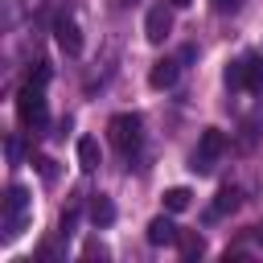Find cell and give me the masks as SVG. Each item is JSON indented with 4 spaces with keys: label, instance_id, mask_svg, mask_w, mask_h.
I'll use <instances>...</instances> for the list:
<instances>
[{
    "label": "cell",
    "instance_id": "6da1fadb",
    "mask_svg": "<svg viewBox=\"0 0 263 263\" xmlns=\"http://www.w3.org/2000/svg\"><path fill=\"white\" fill-rule=\"evenodd\" d=\"M25 222H29V189L8 185V193H4V242H12L25 230Z\"/></svg>",
    "mask_w": 263,
    "mask_h": 263
},
{
    "label": "cell",
    "instance_id": "7a4b0ae2",
    "mask_svg": "<svg viewBox=\"0 0 263 263\" xmlns=\"http://www.w3.org/2000/svg\"><path fill=\"white\" fill-rule=\"evenodd\" d=\"M41 90H45L41 82H25L21 95H16V119L25 127H41L45 123V95Z\"/></svg>",
    "mask_w": 263,
    "mask_h": 263
},
{
    "label": "cell",
    "instance_id": "3957f363",
    "mask_svg": "<svg viewBox=\"0 0 263 263\" xmlns=\"http://www.w3.org/2000/svg\"><path fill=\"white\" fill-rule=\"evenodd\" d=\"M222 148H226L222 132H218V127H205L201 140H197V148H193V156H189V168H193V173H210V168L218 164Z\"/></svg>",
    "mask_w": 263,
    "mask_h": 263
},
{
    "label": "cell",
    "instance_id": "277c9868",
    "mask_svg": "<svg viewBox=\"0 0 263 263\" xmlns=\"http://www.w3.org/2000/svg\"><path fill=\"white\" fill-rule=\"evenodd\" d=\"M140 115H132V111H123V115H115L111 123H107V136H111V144L119 148V152H132L136 144H140Z\"/></svg>",
    "mask_w": 263,
    "mask_h": 263
},
{
    "label": "cell",
    "instance_id": "5b68a950",
    "mask_svg": "<svg viewBox=\"0 0 263 263\" xmlns=\"http://www.w3.org/2000/svg\"><path fill=\"white\" fill-rule=\"evenodd\" d=\"M168 33H173V8H168V4H152L148 16H144V37H148L152 45H160Z\"/></svg>",
    "mask_w": 263,
    "mask_h": 263
},
{
    "label": "cell",
    "instance_id": "8992f818",
    "mask_svg": "<svg viewBox=\"0 0 263 263\" xmlns=\"http://www.w3.org/2000/svg\"><path fill=\"white\" fill-rule=\"evenodd\" d=\"M53 41H58L70 58H78V53H82V29H78L74 21H66V16L53 25Z\"/></svg>",
    "mask_w": 263,
    "mask_h": 263
},
{
    "label": "cell",
    "instance_id": "52a82bcc",
    "mask_svg": "<svg viewBox=\"0 0 263 263\" xmlns=\"http://www.w3.org/2000/svg\"><path fill=\"white\" fill-rule=\"evenodd\" d=\"M238 74H242V90H263V53H242Z\"/></svg>",
    "mask_w": 263,
    "mask_h": 263
},
{
    "label": "cell",
    "instance_id": "ba28073f",
    "mask_svg": "<svg viewBox=\"0 0 263 263\" xmlns=\"http://www.w3.org/2000/svg\"><path fill=\"white\" fill-rule=\"evenodd\" d=\"M148 242H152V247H173V242H181V230L173 226V218L160 214V218L148 222Z\"/></svg>",
    "mask_w": 263,
    "mask_h": 263
},
{
    "label": "cell",
    "instance_id": "9c48e42d",
    "mask_svg": "<svg viewBox=\"0 0 263 263\" xmlns=\"http://www.w3.org/2000/svg\"><path fill=\"white\" fill-rule=\"evenodd\" d=\"M173 82H177V62H173V58L152 62V70H148V86H152V90H168Z\"/></svg>",
    "mask_w": 263,
    "mask_h": 263
},
{
    "label": "cell",
    "instance_id": "30bf717a",
    "mask_svg": "<svg viewBox=\"0 0 263 263\" xmlns=\"http://www.w3.org/2000/svg\"><path fill=\"white\" fill-rule=\"evenodd\" d=\"M99 164H103L99 140H95V136H82V140H78V168H82V173H95Z\"/></svg>",
    "mask_w": 263,
    "mask_h": 263
},
{
    "label": "cell",
    "instance_id": "8fae6325",
    "mask_svg": "<svg viewBox=\"0 0 263 263\" xmlns=\"http://www.w3.org/2000/svg\"><path fill=\"white\" fill-rule=\"evenodd\" d=\"M90 222H95V226H111V222H115V205H111L107 193H95V197H90Z\"/></svg>",
    "mask_w": 263,
    "mask_h": 263
},
{
    "label": "cell",
    "instance_id": "7c38bea8",
    "mask_svg": "<svg viewBox=\"0 0 263 263\" xmlns=\"http://www.w3.org/2000/svg\"><path fill=\"white\" fill-rule=\"evenodd\" d=\"M230 210H238V189H234V185L218 189V197H214V205H210V218H222V214H230Z\"/></svg>",
    "mask_w": 263,
    "mask_h": 263
},
{
    "label": "cell",
    "instance_id": "4fadbf2b",
    "mask_svg": "<svg viewBox=\"0 0 263 263\" xmlns=\"http://www.w3.org/2000/svg\"><path fill=\"white\" fill-rule=\"evenodd\" d=\"M189 201H193V193H189L185 185H173V189H164V210H168V214H181V210H189Z\"/></svg>",
    "mask_w": 263,
    "mask_h": 263
},
{
    "label": "cell",
    "instance_id": "5bb4252c",
    "mask_svg": "<svg viewBox=\"0 0 263 263\" xmlns=\"http://www.w3.org/2000/svg\"><path fill=\"white\" fill-rule=\"evenodd\" d=\"M181 251H185V259H197V255L205 251V242H201V234H181Z\"/></svg>",
    "mask_w": 263,
    "mask_h": 263
},
{
    "label": "cell",
    "instance_id": "9a60e30c",
    "mask_svg": "<svg viewBox=\"0 0 263 263\" xmlns=\"http://www.w3.org/2000/svg\"><path fill=\"white\" fill-rule=\"evenodd\" d=\"M33 164H37V173H41V181H58V164H53L49 156H37Z\"/></svg>",
    "mask_w": 263,
    "mask_h": 263
},
{
    "label": "cell",
    "instance_id": "2e32d148",
    "mask_svg": "<svg viewBox=\"0 0 263 263\" xmlns=\"http://www.w3.org/2000/svg\"><path fill=\"white\" fill-rule=\"evenodd\" d=\"M226 86H230V90H238V86H242V74H238V62H230V66H226Z\"/></svg>",
    "mask_w": 263,
    "mask_h": 263
},
{
    "label": "cell",
    "instance_id": "e0dca14e",
    "mask_svg": "<svg viewBox=\"0 0 263 263\" xmlns=\"http://www.w3.org/2000/svg\"><path fill=\"white\" fill-rule=\"evenodd\" d=\"M29 82H41V86H45V82H49V66H45V62H37V70L29 74Z\"/></svg>",
    "mask_w": 263,
    "mask_h": 263
},
{
    "label": "cell",
    "instance_id": "ac0fdd59",
    "mask_svg": "<svg viewBox=\"0 0 263 263\" xmlns=\"http://www.w3.org/2000/svg\"><path fill=\"white\" fill-rule=\"evenodd\" d=\"M74 222H78V210L70 205V210L62 214V234H70V230H74Z\"/></svg>",
    "mask_w": 263,
    "mask_h": 263
},
{
    "label": "cell",
    "instance_id": "d6986e66",
    "mask_svg": "<svg viewBox=\"0 0 263 263\" xmlns=\"http://www.w3.org/2000/svg\"><path fill=\"white\" fill-rule=\"evenodd\" d=\"M82 255H86V259H95V255H99V259H107V247H103V242H86V247H82Z\"/></svg>",
    "mask_w": 263,
    "mask_h": 263
},
{
    "label": "cell",
    "instance_id": "ffe728a7",
    "mask_svg": "<svg viewBox=\"0 0 263 263\" xmlns=\"http://www.w3.org/2000/svg\"><path fill=\"white\" fill-rule=\"evenodd\" d=\"M210 4H214V12H234L242 0H210Z\"/></svg>",
    "mask_w": 263,
    "mask_h": 263
},
{
    "label": "cell",
    "instance_id": "44dd1931",
    "mask_svg": "<svg viewBox=\"0 0 263 263\" xmlns=\"http://www.w3.org/2000/svg\"><path fill=\"white\" fill-rule=\"evenodd\" d=\"M4 152H8V160H12V164L21 160V144H16V140H8V144H4Z\"/></svg>",
    "mask_w": 263,
    "mask_h": 263
},
{
    "label": "cell",
    "instance_id": "7402d4cb",
    "mask_svg": "<svg viewBox=\"0 0 263 263\" xmlns=\"http://www.w3.org/2000/svg\"><path fill=\"white\" fill-rule=\"evenodd\" d=\"M168 4H173V8H189L193 0H168Z\"/></svg>",
    "mask_w": 263,
    "mask_h": 263
},
{
    "label": "cell",
    "instance_id": "603a6c76",
    "mask_svg": "<svg viewBox=\"0 0 263 263\" xmlns=\"http://www.w3.org/2000/svg\"><path fill=\"white\" fill-rule=\"evenodd\" d=\"M255 238H259V242H263V226H259V230H255Z\"/></svg>",
    "mask_w": 263,
    "mask_h": 263
}]
</instances>
